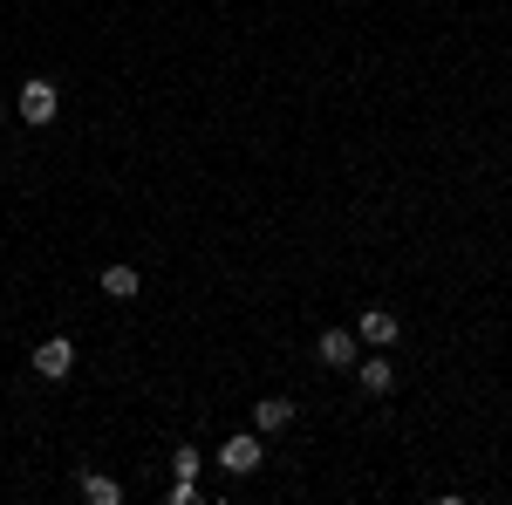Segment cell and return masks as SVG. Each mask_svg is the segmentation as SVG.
I'll use <instances>...</instances> for the list:
<instances>
[{
	"instance_id": "cell-8",
	"label": "cell",
	"mask_w": 512,
	"mask_h": 505,
	"mask_svg": "<svg viewBox=\"0 0 512 505\" xmlns=\"http://www.w3.org/2000/svg\"><path fill=\"white\" fill-rule=\"evenodd\" d=\"M137 287H144L137 267H103V294H110V301H137Z\"/></svg>"
},
{
	"instance_id": "cell-9",
	"label": "cell",
	"mask_w": 512,
	"mask_h": 505,
	"mask_svg": "<svg viewBox=\"0 0 512 505\" xmlns=\"http://www.w3.org/2000/svg\"><path fill=\"white\" fill-rule=\"evenodd\" d=\"M294 424V403L287 396H267V403H253V430H287Z\"/></svg>"
},
{
	"instance_id": "cell-4",
	"label": "cell",
	"mask_w": 512,
	"mask_h": 505,
	"mask_svg": "<svg viewBox=\"0 0 512 505\" xmlns=\"http://www.w3.org/2000/svg\"><path fill=\"white\" fill-rule=\"evenodd\" d=\"M69 369H76V342H62V335H55V342H41V349H35V376L62 383Z\"/></svg>"
},
{
	"instance_id": "cell-5",
	"label": "cell",
	"mask_w": 512,
	"mask_h": 505,
	"mask_svg": "<svg viewBox=\"0 0 512 505\" xmlns=\"http://www.w3.org/2000/svg\"><path fill=\"white\" fill-rule=\"evenodd\" d=\"M14 110H21V123H55V82H28V89H21V103H14Z\"/></svg>"
},
{
	"instance_id": "cell-2",
	"label": "cell",
	"mask_w": 512,
	"mask_h": 505,
	"mask_svg": "<svg viewBox=\"0 0 512 505\" xmlns=\"http://www.w3.org/2000/svg\"><path fill=\"white\" fill-rule=\"evenodd\" d=\"M315 355H321V369H355L362 342H355V328H328V335L315 342Z\"/></svg>"
},
{
	"instance_id": "cell-6",
	"label": "cell",
	"mask_w": 512,
	"mask_h": 505,
	"mask_svg": "<svg viewBox=\"0 0 512 505\" xmlns=\"http://www.w3.org/2000/svg\"><path fill=\"white\" fill-rule=\"evenodd\" d=\"M355 383L369 389V396H390V389H396L390 355H355Z\"/></svg>"
},
{
	"instance_id": "cell-10",
	"label": "cell",
	"mask_w": 512,
	"mask_h": 505,
	"mask_svg": "<svg viewBox=\"0 0 512 505\" xmlns=\"http://www.w3.org/2000/svg\"><path fill=\"white\" fill-rule=\"evenodd\" d=\"M171 465H178V478H198V465H205V458H198L192 444H185V451H178V458H171Z\"/></svg>"
},
{
	"instance_id": "cell-3",
	"label": "cell",
	"mask_w": 512,
	"mask_h": 505,
	"mask_svg": "<svg viewBox=\"0 0 512 505\" xmlns=\"http://www.w3.org/2000/svg\"><path fill=\"white\" fill-rule=\"evenodd\" d=\"M396 335H403V328H396L390 308H362V321H355V342H362V349H390Z\"/></svg>"
},
{
	"instance_id": "cell-7",
	"label": "cell",
	"mask_w": 512,
	"mask_h": 505,
	"mask_svg": "<svg viewBox=\"0 0 512 505\" xmlns=\"http://www.w3.org/2000/svg\"><path fill=\"white\" fill-rule=\"evenodd\" d=\"M82 499L89 505H123V485L110 471H82Z\"/></svg>"
},
{
	"instance_id": "cell-1",
	"label": "cell",
	"mask_w": 512,
	"mask_h": 505,
	"mask_svg": "<svg viewBox=\"0 0 512 505\" xmlns=\"http://www.w3.org/2000/svg\"><path fill=\"white\" fill-rule=\"evenodd\" d=\"M219 471H233V478H253V471H260V430H246V437H226V444H219Z\"/></svg>"
}]
</instances>
